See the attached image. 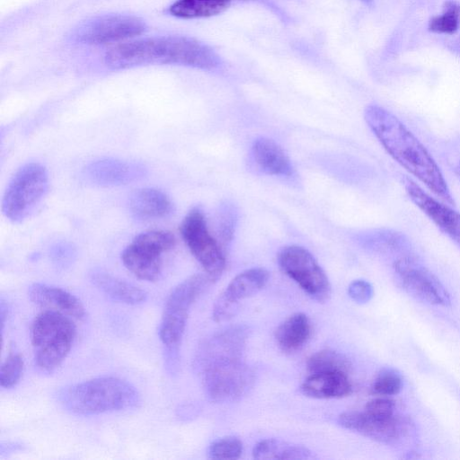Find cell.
Returning a JSON list of instances; mask_svg holds the SVG:
<instances>
[{"label": "cell", "instance_id": "1", "mask_svg": "<svg viewBox=\"0 0 460 460\" xmlns=\"http://www.w3.org/2000/svg\"><path fill=\"white\" fill-rule=\"evenodd\" d=\"M364 118L385 150L444 202L454 205L444 176L426 147L393 113L378 105L366 108Z\"/></svg>", "mask_w": 460, "mask_h": 460}, {"label": "cell", "instance_id": "2", "mask_svg": "<svg viewBox=\"0 0 460 460\" xmlns=\"http://www.w3.org/2000/svg\"><path fill=\"white\" fill-rule=\"evenodd\" d=\"M243 348L222 336L207 340L195 358L205 392L217 402L241 398L252 386L254 376L242 361Z\"/></svg>", "mask_w": 460, "mask_h": 460}, {"label": "cell", "instance_id": "3", "mask_svg": "<svg viewBox=\"0 0 460 460\" xmlns=\"http://www.w3.org/2000/svg\"><path fill=\"white\" fill-rule=\"evenodd\" d=\"M113 68L148 64H176L202 69H213L219 58L207 45L189 37L166 36L119 44L105 56Z\"/></svg>", "mask_w": 460, "mask_h": 460}, {"label": "cell", "instance_id": "4", "mask_svg": "<svg viewBox=\"0 0 460 460\" xmlns=\"http://www.w3.org/2000/svg\"><path fill=\"white\" fill-rule=\"evenodd\" d=\"M58 400L72 413L96 415L133 408L139 402V394L126 380L103 376L64 388Z\"/></svg>", "mask_w": 460, "mask_h": 460}, {"label": "cell", "instance_id": "5", "mask_svg": "<svg viewBox=\"0 0 460 460\" xmlns=\"http://www.w3.org/2000/svg\"><path fill=\"white\" fill-rule=\"evenodd\" d=\"M75 334L70 316L53 310L40 313L30 331L37 367L47 373L57 369L69 353Z\"/></svg>", "mask_w": 460, "mask_h": 460}, {"label": "cell", "instance_id": "6", "mask_svg": "<svg viewBox=\"0 0 460 460\" xmlns=\"http://www.w3.org/2000/svg\"><path fill=\"white\" fill-rule=\"evenodd\" d=\"M49 188L46 168L39 163L20 167L4 191L2 211L6 218L20 223L27 218L45 197Z\"/></svg>", "mask_w": 460, "mask_h": 460}, {"label": "cell", "instance_id": "7", "mask_svg": "<svg viewBox=\"0 0 460 460\" xmlns=\"http://www.w3.org/2000/svg\"><path fill=\"white\" fill-rule=\"evenodd\" d=\"M175 242L174 235L169 231H146L123 250L121 261L137 278L155 281L162 273V254L172 250Z\"/></svg>", "mask_w": 460, "mask_h": 460}, {"label": "cell", "instance_id": "8", "mask_svg": "<svg viewBox=\"0 0 460 460\" xmlns=\"http://www.w3.org/2000/svg\"><path fill=\"white\" fill-rule=\"evenodd\" d=\"M183 241L206 274L216 281L226 268V258L219 243L209 233L203 212L194 208L181 225Z\"/></svg>", "mask_w": 460, "mask_h": 460}, {"label": "cell", "instance_id": "9", "mask_svg": "<svg viewBox=\"0 0 460 460\" xmlns=\"http://www.w3.org/2000/svg\"><path fill=\"white\" fill-rule=\"evenodd\" d=\"M278 261L283 272L313 299L323 303L330 298L329 279L308 250L298 245L286 246L280 251Z\"/></svg>", "mask_w": 460, "mask_h": 460}, {"label": "cell", "instance_id": "10", "mask_svg": "<svg viewBox=\"0 0 460 460\" xmlns=\"http://www.w3.org/2000/svg\"><path fill=\"white\" fill-rule=\"evenodd\" d=\"M394 269L402 288L416 299L430 305L450 304L449 294L439 279L413 259L400 258Z\"/></svg>", "mask_w": 460, "mask_h": 460}, {"label": "cell", "instance_id": "11", "mask_svg": "<svg viewBox=\"0 0 460 460\" xmlns=\"http://www.w3.org/2000/svg\"><path fill=\"white\" fill-rule=\"evenodd\" d=\"M270 279V272L263 268H252L236 275L214 304L212 317L217 323L233 318L240 301L261 290Z\"/></svg>", "mask_w": 460, "mask_h": 460}, {"label": "cell", "instance_id": "12", "mask_svg": "<svg viewBox=\"0 0 460 460\" xmlns=\"http://www.w3.org/2000/svg\"><path fill=\"white\" fill-rule=\"evenodd\" d=\"M338 423L344 429L385 444L398 442L407 430L405 420L395 414L380 417L365 411L343 412L339 415Z\"/></svg>", "mask_w": 460, "mask_h": 460}, {"label": "cell", "instance_id": "13", "mask_svg": "<svg viewBox=\"0 0 460 460\" xmlns=\"http://www.w3.org/2000/svg\"><path fill=\"white\" fill-rule=\"evenodd\" d=\"M146 29L145 22L136 16L109 14L87 23L78 38L88 44H107L140 35Z\"/></svg>", "mask_w": 460, "mask_h": 460}, {"label": "cell", "instance_id": "14", "mask_svg": "<svg viewBox=\"0 0 460 460\" xmlns=\"http://www.w3.org/2000/svg\"><path fill=\"white\" fill-rule=\"evenodd\" d=\"M404 187L411 200L460 247V213L431 197L411 179H404Z\"/></svg>", "mask_w": 460, "mask_h": 460}, {"label": "cell", "instance_id": "15", "mask_svg": "<svg viewBox=\"0 0 460 460\" xmlns=\"http://www.w3.org/2000/svg\"><path fill=\"white\" fill-rule=\"evenodd\" d=\"M145 174L146 168L142 164L114 158L93 161L84 169L85 180L100 187L128 184L143 178Z\"/></svg>", "mask_w": 460, "mask_h": 460}, {"label": "cell", "instance_id": "16", "mask_svg": "<svg viewBox=\"0 0 460 460\" xmlns=\"http://www.w3.org/2000/svg\"><path fill=\"white\" fill-rule=\"evenodd\" d=\"M28 296L36 305L62 313L75 319L85 317L81 300L70 292L43 283H34L28 288Z\"/></svg>", "mask_w": 460, "mask_h": 460}, {"label": "cell", "instance_id": "17", "mask_svg": "<svg viewBox=\"0 0 460 460\" xmlns=\"http://www.w3.org/2000/svg\"><path fill=\"white\" fill-rule=\"evenodd\" d=\"M128 208L132 216L140 220L164 218L172 212L170 198L154 188L136 190L129 197Z\"/></svg>", "mask_w": 460, "mask_h": 460}, {"label": "cell", "instance_id": "18", "mask_svg": "<svg viewBox=\"0 0 460 460\" xmlns=\"http://www.w3.org/2000/svg\"><path fill=\"white\" fill-rule=\"evenodd\" d=\"M301 393L314 399H332L348 396L352 385L347 374L325 372L311 374L301 385Z\"/></svg>", "mask_w": 460, "mask_h": 460}, {"label": "cell", "instance_id": "19", "mask_svg": "<svg viewBox=\"0 0 460 460\" xmlns=\"http://www.w3.org/2000/svg\"><path fill=\"white\" fill-rule=\"evenodd\" d=\"M212 282L206 273L194 274L184 279L168 296L164 312L188 317L191 305Z\"/></svg>", "mask_w": 460, "mask_h": 460}, {"label": "cell", "instance_id": "20", "mask_svg": "<svg viewBox=\"0 0 460 460\" xmlns=\"http://www.w3.org/2000/svg\"><path fill=\"white\" fill-rule=\"evenodd\" d=\"M89 277L100 291L115 301L136 305L146 300V291L102 270H93Z\"/></svg>", "mask_w": 460, "mask_h": 460}, {"label": "cell", "instance_id": "21", "mask_svg": "<svg viewBox=\"0 0 460 460\" xmlns=\"http://www.w3.org/2000/svg\"><path fill=\"white\" fill-rule=\"evenodd\" d=\"M252 154L257 165L268 174L288 176L293 172L288 155L270 138L265 137L256 138L252 146Z\"/></svg>", "mask_w": 460, "mask_h": 460}, {"label": "cell", "instance_id": "22", "mask_svg": "<svg viewBox=\"0 0 460 460\" xmlns=\"http://www.w3.org/2000/svg\"><path fill=\"white\" fill-rule=\"evenodd\" d=\"M311 333L312 325L308 316L304 313H296L279 325L275 339L282 351L293 353L305 346Z\"/></svg>", "mask_w": 460, "mask_h": 460}, {"label": "cell", "instance_id": "23", "mask_svg": "<svg viewBox=\"0 0 460 460\" xmlns=\"http://www.w3.org/2000/svg\"><path fill=\"white\" fill-rule=\"evenodd\" d=\"M252 456L255 459L261 460H305L314 458L312 451L307 447L279 438L261 440L254 446Z\"/></svg>", "mask_w": 460, "mask_h": 460}, {"label": "cell", "instance_id": "24", "mask_svg": "<svg viewBox=\"0 0 460 460\" xmlns=\"http://www.w3.org/2000/svg\"><path fill=\"white\" fill-rule=\"evenodd\" d=\"M229 4L230 0H178L170 6L169 11L179 18H204L222 13Z\"/></svg>", "mask_w": 460, "mask_h": 460}, {"label": "cell", "instance_id": "25", "mask_svg": "<svg viewBox=\"0 0 460 460\" xmlns=\"http://www.w3.org/2000/svg\"><path fill=\"white\" fill-rule=\"evenodd\" d=\"M306 366L311 374L337 372L349 375L351 368L350 361L345 355L332 349L315 352L308 358Z\"/></svg>", "mask_w": 460, "mask_h": 460}, {"label": "cell", "instance_id": "26", "mask_svg": "<svg viewBox=\"0 0 460 460\" xmlns=\"http://www.w3.org/2000/svg\"><path fill=\"white\" fill-rule=\"evenodd\" d=\"M243 453L242 441L234 436H227L212 442L208 447V455L210 459L234 460Z\"/></svg>", "mask_w": 460, "mask_h": 460}, {"label": "cell", "instance_id": "27", "mask_svg": "<svg viewBox=\"0 0 460 460\" xmlns=\"http://www.w3.org/2000/svg\"><path fill=\"white\" fill-rule=\"evenodd\" d=\"M446 12L434 17L429 22V30L440 33H453L457 30L460 21V5L454 2H447Z\"/></svg>", "mask_w": 460, "mask_h": 460}, {"label": "cell", "instance_id": "28", "mask_svg": "<svg viewBox=\"0 0 460 460\" xmlns=\"http://www.w3.org/2000/svg\"><path fill=\"white\" fill-rule=\"evenodd\" d=\"M24 362L20 354H10L2 363L0 368V385L4 388L14 386L20 380Z\"/></svg>", "mask_w": 460, "mask_h": 460}, {"label": "cell", "instance_id": "29", "mask_svg": "<svg viewBox=\"0 0 460 460\" xmlns=\"http://www.w3.org/2000/svg\"><path fill=\"white\" fill-rule=\"evenodd\" d=\"M402 378L394 370H384L378 374L372 385V392L381 396L394 395L402 389Z\"/></svg>", "mask_w": 460, "mask_h": 460}, {"label": "cell", "instance_id": "30", "mask_svg": "<svg viewBox=\"0 0 460 460\" xmlns=\"http://www.w3.org/2000/svg\"><path fill=\"white\" fill-rule=\"evenodd\" d=\"M395 404L394 401L388 398L380 397L369 401L365 411L368 414L380 417H388L394 415Z\"/></svg>", "mask_w": 460, "mask_h": 460}, {"label": "cell", "instance_id": "31", "mask_svg": "<svg viewBox=\"0 0 460 460\" xmlns=\"http://www.w3.org/2000/svg\"><path fill=\"white\" fill-rule=\"evenodd\" d=\"M75 255V248L67 243H56L50 251L52 261L58 266H67Z\"/></svg>", "mask_w": 460, "mask_h": 460}, {"label": "cell", "instance_id": "32", "mask_svg": "<svg viewBox=\"0 0 460 460\" xmlns=\"http://www.w3.org/2000/svg\"><path fill=\"white\" fill-rule=\"evenodd\" d=\"M350 297L358 303L368 301L373 293L372 287L365 280L353 281L348 289Z\"/></svg>", "mask_w": 460, "mask_h": 460}, {"label": "cell", "instance_id": "33", "mask_svg": "<svg viewBox=\"0 0 460 460\" xmlns=\"http://www.w3.org/2000/svg\"><path fill=\"white\" fill-rule=\"evenodd\" d=\"M224 211V214L221 216L220 225H219V234L221 238V242L224 244H227L231 242L234 233V216L232 211Z\"/></svg>", "mask_w": 460, "mask_h": 460}, {"label": "cell", "instance_id": "34", "mask_svg": "<svg viewBox=\"0 0 460 460\" xmlns=\"http://www.w3.org/2000/svg\"><path fill=\"white\" fill-rule=\"evenodd\" d=\"M180 348L164 347V366L167 372L171 375L177 373L180 364Z\"/></svg>", "mask_w": 460, "mask_h": 460}, {"label": "cell", "instance_id": "35", "mask_svg": "<svg viewBox=\"0 0 460 460\" xmlns=\"http://www.w3.org/2000/svg\"><path fill=\"white\" fill-rule=\"evenodd\" d=\"M7 307L5 306V305L4 304V302L2 301L1 302V305H0V318H1V330L3 331L4 329V322H5V317L7 316Z\"/></svg>", "mask_w": 460, "mask_h": 460}, {"label": "cell", "instance_id": "36", "mask_svg": "<svg viewBox=\"0 0 460 460\" xmlns=\"http://www.w3.org/2000/svg\"><path fill=\"white\" fill-rule=\"evenodd\" d=\"M458 173L460 175V164H459V166H458Z\"/></svg>", "mask_w": 460, "mask_h": 460}]
</instances>
